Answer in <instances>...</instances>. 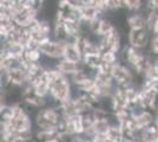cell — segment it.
<instances>
[{"instance_id": "6da1fadb", "label": "cell", "mask_w": 158, "mask_h": 142, "mask_svg": "<svg viewBox=\"0 0 158 142\" xmlns=\"http://www.w3.org/2000/svg\"><path fill=\"white\" fill-rule=\"evenodd\" d=\"M35 130H58L63 115L58 105H47L33 115Z\"/></svg>"}, {"instance_id": "7a4b0ae2", "label": "cell", "mask_w": 158, "mask_h": 142, "mask_svg": "<svg viewBox=\"0 0 158 142\" xmlns=\"http://www.w3.org/2000/svg\"><path fill=\"white\" fill-rule=\"evenodd\" d=\"M74 95V89L70 78L60 75L59 77L50 84V105H59L71 100Z\"/></svg>"}, {"instance_id": "3957f363", "label": "cell", "mask_w": 158, "mask_h": 142, "mask_svg": "<svg viewBox=\"0 0 158 142\" xmlns=\"http://www.w3.org/2000/svg\"><path fill=\"white\" fill-rule=\"evenodd\" d=\"M112 78L114 84L118 88H127L135 85L136 83V74L130 67L126 64L118 62L112 70Z\"/></svg>"}, {"instance_id": "277c9868", "label": "cell", "mask_w": 158, "mask_h": 142, "mask_svg": "<svg viewBox=\"0 0 158 142\" xmlns=\"http://www.w3.org/2000/svg\"><path fill=\"white\" fill-rule=\"evenodd\" d=\"M27 85V72L24 68H17L1 72V89H21Z\"/></svg>"}, {"instance_id": "5b68a950", "label": "cell", "mask_w": 158, "mask_h": 142, "mask_svg": "<svg viewBox=\"0 0 158 142\" xmlns=\"http://www.w3.org/2000/svg\"><path fill=\"white\" fill-rule=\"evenodd\" d=\"M66 43L67 41H59L52 38V39L39 45V50L45 58L50 59V61L57 62L64 58Z\"/></svg>"}, {"instance_id": "8992f818", "label": "cell", "mask_w": 158, "mask_h": 142, "mask_svg": "<svg viewBox=\"0 0 158 142\" xmlns=\"http://www.w3.org/2000/svg\"><path fill=\"white\" fill-rule=\"evenodd\" d=\"M151 32L146 28L138 31H129L126 34V44L135 49L146 51L151 41Z\"/></svg>"}, {"instance_id": "52a82bcc", "label": "cell", "mask_w": 158, "mask_h": 142, "mask_svg": "<svg viewBox=\"0 0 158 142\" xmlns=\"http://www.w3.org/2000/svg\"><path fill=\"white\" fill-rule=\"evenodd\" d=\"M132 118L136 123V127L139 130V133L145 128L151 127L156 122V113L151 110H145V109H137L132 110Z\"/></svg>"}, {"instance_id": "ba28073f", "label": "cell", "mask_w": 158, "mask_h": 142, "mask_svg": "<svg viewBox=\"0 0 158 142\" xmlns=\"http://www.w3.org/2000/svg\"><path fill=\"white\" fill-rule=\"evenodd\" d=\"M126 26L129 31H138V30H148L146 14L145 12L139 13H127L126 15Z\"/></svg>"}, {"instance_id": "9c48e42d", "label": "cell", "mask_w": 158, "mask_h": 142, "mask_svg": "<svg viewBox=\"0 0 158 142\" xmlns=\"http://www.w3.org/2000/svg\"><path fill=\"white\" fill-rule=\"evenodd\" d=\"M81 67H83L81 63L80 64L73 63V62L67 61L65 58L57 61L56 62V65H54V68L57 69L60 74L63 75V76H65V77H69V78L72 77L76 72H78L79 70L81 69Z\"/></svg>"}, {"instance_id": "30bf717a", "label": "cell", "mask_w": 158, "mask_h": 142, "mask_svg": "<svg viewBox=\"0 0 158 142\" xmlns=\"http://www.w3.org/2000/svg\"><path fill=\"white\" fill-rule=\"evenodd\" d=\"M64 58L70 62H73V63H78V64L83 62V54L79 51L78 47L74 45L72 41L66 43Z\"/></svg>"}, {"instance_id": "8fae6325", "label": "cell", "mask_w": 158, "mask_h": 142, "mask_svg": "<svg viewBox=\"0 0 158 142\" xmlns=\"http://www.w3.org/2000/svg\"><path fill=\"white\" fill-rule=\"evenodd\" d=\"M58 137L60 136L57 130H35L34 131V142H52Z\"/></svg>"}, {"instance_id": "7c38bea8", "label": "cell", "mask_w": 158, "mask_h": 142, "mask_svg": "<svg viewBox=\"0 0 158 142\" xmlns=\"http://www.w3.org/2000/svg\"><path fill=\"white\" fill-rule=\"evenodd\" d=\"M138 136L142 142H158V127L152 124L151 127L143 129Z\"/></svg>"}, {"instance_id": "4fadbf2b", "label": "cell", "mask_w": 158, "mask_h": 142, "mask_svg": "<svg viewBox=\"0 0 158 142\" xmlns=\"http://www.w3.org/2000/svg\"><path fill=\"white\" fill-rule=\"evenodd\" d=\"M146 1L143 0H125V10L127 13L145 12Z\"/></svg>"}, {"instance_id": "5bb4252c", "label": "cell", "mask_w": 158, "mask_h": 142, "mask_svg": "<svg viewBox=\"0 0 158 142\" xmlns=\"http://www.w3.org/2000/svg\"><path fill=\"white\" fill-rule=\"evenodd\" d=\"M102 61L104 63H107V64H117L118 62H120V58H119V54L113 52V51H105L102 54Z\"/></svg>"}, {"instance_id": "9a60e30c", "label": "cell", "mask_w": 158, "mask_h": 142, "mask_svg": "<svg viewBox=\"0 0 158 142\" xmlns=\"http://www.w3.org/2000/svg\"><path fill=\"white\" fill-rule=\"evenodd\" d=\"M146 52L150 56H152L153 58H158V36L152 34L151 41H150V44H149Z\"/></svg>"}, {"instance_id": "2e32d148", "label": "cell", "mask_w": 158, "mask_h": 142, "mask_svg": "<svg viewBox=\"0 0 158 142\" xmlns=\"http://www.w3.org/2000/svg\"><path fill=\"white\" fill-rule=\"evenodd\" d=\"M69 142H91V137L85 135H76L72 136L69 140Z\"/></svg>"}, {"instance_id": "e0dca14e", "label": "cell", "mask_w": 158, "mask_h": 142, "mask_svg": "<svg viewBox=\"0 0 158 142\" xmlns=\"http://www.w3.org/2000/svg\"><path fill=\"white\" fill-rule=\"evenodd\" d=\"M124 142H142L139 136H133V137H127L124 140Z\"/></svg>"}]
</instances>
